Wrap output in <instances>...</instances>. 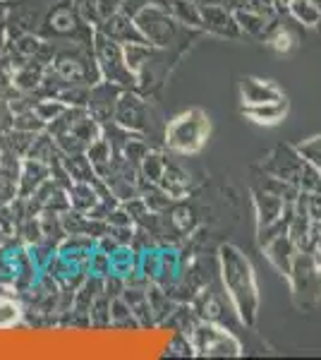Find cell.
<instances>
[{
  "instance_id": "1",
  "label": "cell",
  "mask_w": 321,
  "mask_h": 360,
  "mask_svg": "<svg viewBox=\"0 0 321 360\" xmlns=\"http://www.w3.org/2000/svg\"><path fill=\"white\" fill-rule=\"evenodd\" d=\"M221 278L228 293V300L235 307L237 317L244 324H252L259 312V286H256L254 269L242 250L235 245L221 248Z\"/></svg>"
},
{
  "instance_id": "2",
  "label": "cell",
  "mask_w": 321,
  "mask_h": 360,
  "mask_svg": "<svg viewBox=\"0 0 321 360\" xmlns=\"http://www.w3.org/2000/svg\"><path fill=\"white\" fill-rule=\"evenodd\" d=\"M209 118L199 108L180 113L166 127V142L168 147L180 154H195L207 144L209 139Z\"/></svg>"
},
{
  "instance_id": "3",
  "label": "cell",
  "mask_w": 321,
  "mask_h": 360,
  "mask_svg": "<svg viewBox=\"0 0 321 360\" xmlns=\"http://www.w3.org/2000/svg\"><path fill=\"white\" fill-rule=\"evenodd\" d=\"M288 278L293 281V293L297 307L307 310L321 298V250L297 252Z\"/></svg>"
},
{
  "instance_id": "4",
  "label": "cell",
  "mask_w": 321,
  "mask_h": 360,
  "mask_svg": "<svg viewBox=\"0 0 321 360\" xmlns=\"http://www.w3.org/2000/svg\"><path fill=\"white\" fill-rule=\"evenodd\" d=\"M192 346L199 356H240V341L216 324H199L192 334Z\"/></svg>"
},
{
  "instance_id": "5",
  "label": "cell",
  "mask_w": 321,
  "mask_h": 360,
  "mask_svg": "<svg viewBox=\"0 0 321 360\" xmlns=\"http://www.w3.org/2000/svg\"><path fill=\"white\" fill-rule=\"evenodd\" d=\"M240 91H242L244 106H261V103L285 101L283 91L278 89V86L273 84V82H266V79L244 77L242 82H240Z\"/></svg>"
},
{
  "instance_id": "6",
  "label": "cell",
  "mask_w": 321,
  "mask_h": 360,
  "mask_svg": "<svg viewBox=\"0 0 321 360\" xmlns=\"http://www.w3.org/2000/svg\"><path fill=\"white\" fill-rule=\"evenodd\" d=\"M266 252H268V259H271V262L276 264L285 276H288L290 269H293L295 257H297V243L293 240V236L285 231V233L276 236L271 243H268Z\"/></svg>"
},
{
  "instance_id": "7",
  "label": "cell",
  "mask_w": 321,
  "mask_h": 360,
  "mask_svg": "<svg viewBox=\"0 0 321 360\" xmlns=\"http://www.w3.org/2000/svg\"><path fill=\"white\" fill-rule=\"evenodd\" d=\"M285 108L288 103L285 101H276V103H261V106H244V115L254 120V123L261 125H273L285 115Z\"/></svg>"
},
{
  "instance_id": "8",
  "label": "cell",
  "mask_w": 321,
  "mask_h": 360,
  "mask_svg": "<svg viewBox=\"0 0 321 360\" xmlns=\"http://www.w3.org/2000/svg\"><path fill=\"white\" fill-rule=\"evenodd\" d=\"M293 13L297 20H302V25H319L321 22V8L314 0H293Z\"/></svg>"
},
{
  "instance_id": "9",
  "label": "cell",
  "mask_w": 321,
  "mask_h": 360,
  "mask_svg": "<svg viewBox=\"0 0 321 360\" xmlns=\"http://www.w3.org/2000/svg\"><path fill=\"white\" fill-rule=\"evenodd\" d=\"M297 152L305 156V159H307L314 168H317V171H321V137L312 139V142L300 144V147H297Z\"/></svg>"
},
{
  "instance_id": "10",
  "label": "cell",
  "mask_w": 321,
  "mask_h": 360,
  "mask_svg": "<svg viewBox=\"0 0 321 360\" xmlns=\"http://www.w3.org/2000/svg\"><path fill=\"white\" fill-rule=\"evenodd\" d=\"M17 317H20V307H17L15 303H10V300L0 298V327H10V324H15Z\"/></svg>"
},
{
  "instance_id": "11",
  "label": "cell",
  "mask_w": 321,
  "mask_h": 360,
  "mask_svg": "<svg viewBox=\"0 0 321 360\" xmlns=\"http://www.w3.org/2000/svg\"><path fill=\"white\" fill-rule=\"evenodd\" d=\"M273 46H276V49L278 51H288L290 49V37H288V34H278V37L276 39H273Z\"/></svg>"
},
{
  "instance_id": "12",
  "label": "cell",
  "mask_w": 321,
  "mask_h": 360,
  "mask_svg": "<svg viewBox=\"0 0 321 360\" xmlns=\"http://www.w3.org/2000/svg\"><path fill=\"white\" fill-rule=\"evenodd\" d=\"M285 3H293V0H285Z\"/></svg>"
}]
</instances>
